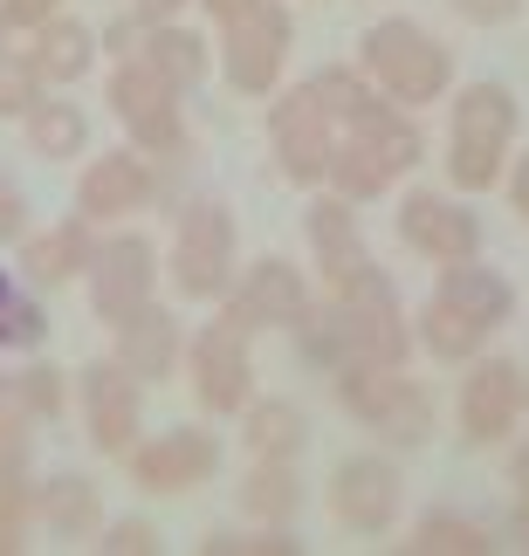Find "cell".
I'll return each mask as SVG.
<instances>
[{
    "mask_svg": "<svg viewBox=\"0 0 529 556\" xmlns=\"http://www.w3.org/2000/svg\"><path fill=\"white\" fill-rule=\"evenodd\" d=\"M289 337H295V351H303V365L324 371V378L337 365H392V371H406L413 351H419L413 344V316L399 303L386 268H365L351 289H324L316 309Z\"/></svg>",
    "mask_w": 529,
    "mask_h": 556,
    "instance_id": "obj_1",
    "label": "cell"
},
{
    "mask_svg": "<svg viewBox=\"0 0 529 556\" xmlns=\"http://www.w3.org/2000/svg\"><path fill=\"white\" fill-rule=\"evenodd\" d=\"M357 70L378 83V97L406 103V111L448 103V90H454V49L427 28V21H413V14L371 21L365 41H357Z\"/></svg>",
    "mask_w": 529,
    "mask_h": 556,
    "instance_id": "obj_2",
    "label": "cell"
},
{
    "mask_svg": "<svg viewBox=\"0 0 529 556\" xmlns=\"http://www.w3.org/2000/svg\"><path fill=\"white\" fill-rule=\"evenodd\" d=\"M516 97L509 83H461L448 103V186L454 192H489L509 173V144H516Z\"/></svg>",
    "mask_w": 529,
    "mask_h": 556,
    "instance_id": "obj_3",
    "label": "cell"
},
{
    "mask_svg": "<svg viewBox=\"0 0 529 556\" xmlns=\"http://www.w3.org/2000/svg\"><path fill=\"white\" fill-rule=\"evenodd\" d=\"M103 103H111V117L124 124V138H131L152 165H186V159H193V124H186V97L152 70V62H138V55L111 62Z\"/></svg>",
    "mask_w": 529,
    "mask_h": 556,
    "instance_id": "obj_4",
    "label": "cell"
},
{
    "mask_svg": "<svg viewBox=\"0 0 529 556\" xmlns=\"http://www.w3.org/2000/svg\"><path fill=\"white\" fill-rule=\"evenodd\" d=\"M235 254H241V233H235V213L221 200H186L173 213V248H165V282L179 289V303H221L235 289Z\"/></svg>",
    "mask_w": 529,
    "mask_h": 556,
    "instance_id": "obj_5",
    "label": "cell"
},
{
    "mask_svg": "<svg viewBox=\"0 0 529 556\" xmlns=\"http://www.w3.org/2000/svg\"><path fill=\"white\" fill-rule=\"evenodd\" d=\"M289 49H295L289 0H255V8H241L235 21H221V41H214L227 90H241V97H275L282 90Z\"/></svg>",
    "mask_w": 529,
    "mask_h": 556,
    "instance_id": "obj_6",
    "label": "cell"
},
{
    "mask_svg": "<svg viewBox=\"0 0 529 556\" xmlns=\"http://www.w3.org/2000/svg\"><path fill=\"white\" fill-rule=\"evenodd\" d=\"M268 159L289 186H303V192L324 186L330 159H337V117L324 111V97L310 90V76L268 97Z\"/></svg>",
    "mask_w": 529,
    "mask_h": 556,
    "instance_id": "obj_7",
    "label": "cell"
},
{
    "mask_svg": "<svg viewBox=\"0 0 529 556\" xmlns=\"http://www.w3.org/2000/svg\"><path fill=\"white\" fill-rule=\"evenodd\" d=\"M330 522L344 536H392L399 516H406V475H399L392 446H371V454H344L330 467Z\"/></svg>",
    "mask_w": 529,
    "mask_h": 556,
    "instance_id": "obj_8",
    "label": "cell"
},
{
    "mask_svg": "<svg viewBox=\"0 0 529 556\" xmlns=\"http://www.w3.org/2000/svg\"><path fill=\"white\" fill-rule=\"evenodd\" d=\"M186 384L206 419H241V405L255 399V337L227 316L200 324L186 337Z\"/></svg>",
    "mask_w": 529,
    "mask_h": 556,
    "instance_id": "obj_9",
    "label": "cell"
},
{
    "mask_svg": "<svg viewBox=\"0 0 529 556\" xmlns=\"http://www.w3.org/2000/svg\"><path fill=\"white\" fill-rule=\"evenodd\" d=\"M83 282H90V309L103 316V324H124L131 309H144L159 295L165 254H159L152 233L111 227V233H97V254H90V268H83Z\"/></svg>",
    "mask_w": 529,
    "mask_h": 556,
    "instance_id": "obj_10",
    "label": "cell"
},
{
    "mask_svg": "<svg viewBox=\"0 0 529 556\" xmlns=\"http://www.w3.org/2000/svg\"><path fill=\"white\" fill-rule=\"evenodd\" d=\"M165 192V165H152L138 144H117V152H97L76 173V213L90 227H124L138 213H152Z\"/></svg>",
    "mask_w": 529,
    "mask_h": 556,
    "instance_id": "obj_11",
    "label": "cell"
},
{
    "mask_svg": "<svg viewBox=\"0 0 529 556\" xmlns=\"http://www.w3.org/2000/svg\"><path fill=\"white\" fill-rule=\"evenodd\" d=\"M392 227H399V241H406L419 262H433V268L481 254V213L461 200L454 186H413V192H399Z\"/></svg>",
    "mask_w": 529,
    "mask_h": 556,
    "instance_id": "obj_12",
    "label": "cell"
},
{
    "mask_svg": "<svg viewBox=\"0 0 529 556\" xmlns=\"http://www.w3.org/2000/svg\"><path fill=\"white\" fill-rule=\"evenodd\" d=\"M227 446L214 426H165V433H138V446L124 454V467H131V481L144 488V495H193V488H206L221 475Z\"/></svg>",
    "mask_w": 529,
    "mask_h": 556,
    "instance_id": "obj_13",
    "label": "cell"
},
{
    "mask_svg": "<svg viewBox=\"0 0 529 556\" xmlns=\"http://www.w3.org/2000/svg\"><path fill=\"white\" fill-rule=\"evenodd\" d=\"M461 399H454V426L468 446H509V433L529 413V384H522V365L516 357H468L461 365Z\"/></svg>",
    "mask_w": 529,
    "mask_h": 556,
    "instance_id": "obj_14",
    "label": "cell"
},
{
    "mask_svg": "<svg viewBox=\"0 0 529 556\" xmlns=\"http://www.w3.org/2000/svg\"><path fill=\"white\" fill-rule=\"evenodd\" d=\"M310 309H316V282H310L295 262H282V254H262V262L241 268L235 289L221 295V316H227V324H241L248 337H262V330H295Z\"/></svg>",
    "mask_w": 529,
    "mask_h": 556,
    "instance_id": "obj_15",
    "label": "cell"
},
{
    "mask_svg": "<svg viewBox=\"0 0 529 556\" xmlns=\"http://www.w3.org/2000/svg\"><path fill=\"white\" fill-rule=\"evenodd\" d=\"M76 413H83V433H90L97 454L124 460L144 433V384L117 365V357H90L76 371Z\"/></svg>",
    "mask_w": 529,
    "mask_h": 556,
    "instance_id": "obj_16",
    "label": "cell"
},
{
    "mask_svg": "<svg viewBox=\"0 0 529 556\" xmlns=\"http://www.w3.org/2000/svg\"><path fill=\"white\" fill-rule=\"evenodd\" d=\"M303 233H310V262H316V282L324 289H351L365 268H378L365 227H357V206L344 200V192L316 186L310 206H303Z\"/></svg>",
    "mask_w": 529,
    "mask_h": 556,
    "instance_id": "obj_17",
    "label": "cell"
},
{
    "mask_svg": "<svg viewBox=\"0 0 529 556\" xmlns=\"http://www.w3.org/2000/svg\"><path fill=\"white\" fill-rule=\"evenodd\" d=\"M111 357L138 384H165V378H179V365H186V324L152 295V303L131 309L124 324H111Z\"/></svg>",
    "mask_w": 529,
    "mask_h": 556,
    "instance_id": "obj_18",
    "label": "cell"
},
{
    "mask_svg": "<svg viewBox=\"0 0 529 556\" xmlns=\"http://www.w3.org/2000/svg\"><path fill=\"white\" fill-rule=\"evenodd\" d=\"M97 233L83 213H62L55 227H35V233H21L14 241V275L28 289H62V282H83V268H90V254H97Z\"/></svg>",
    "mask_w": 529,
    "mask_h": 556,
    "instance_id": "obj_19",
    "label": "cell"
},
{
    "mask_svg": "<svg viewBox=\"0 0 529 556\" xmlns=\"http://www.w3.org/2000/svg\"><path fill=\"white\" fill-rule=\"evenodd\" d=\"M433 295H440V303H454L461 316H468V324H481L489 337L516 316V282H509L502 268H489L481 254H468V262H448V268H440V275H433Z\"/></svg>",
    "mask_w": 529,
    "mask_h": 556,
    "instance_id": "obj_20",
    "label": "cell"
},
{
    "mask_svg": "<svg viewBox=\"0 0 529 556\" xmlns=\"http://www.w3.org/2000/svg\"><path fill=\"white\" fill-rule=\"evenodd\" d=\"M97 55H103L97 49V28H90V21H76L70 8L49 14L41 28H28V62L41 70L49 90H76V83L97 70Z\"/></svg>",
    "mask_w": 529,
    "mask_h": 556,
    "instance_id": "obj_21",
    "label": "cell"
},
{
    "mask_svg": "<svg viewBox=\"0 0 529 556\" xmlns=\"http://www.w3.org/2000/svg\"><path fill=\"white\" fill-rule=\"evenodd\" d=\"M35 529L55 543H83V536H103V495L90 475H49L35 481Z\"/></svg>",
    "mask_w": 529,
    "mask_h": 556,
    "instance_id": "obj_22",
    "label": "cell"
},
{
    "mask_svg": "<svg viewBox=\"0 0 529 556\" xmlns=\"http://www.w3.org/2000/svg\"><path fill=\"white\" fill-rule=\"evenodd\" d=\"M138 62H152V70L173 83L179 97H193L200 83H206V70H214V41H206L193 21H152L144 28V49H138Z\"/></svg>",
    "mask_w": 529,
    "mask_h": 556,
    "instance_id": "obj_23",
    "label": "cell"
},
{
    "mask_svg": "<svg viewBox=\"0 0 529 556\" xmlns=\"http://www.w3.org/2000/svg\"><path fill=\"white\" fill-rule=\"evenodd\" d=\"M21 138H28V152H35V159L70 165V159L90 152V111H83L70 90H41V97H35V111L21 117Z\"/></svg>",
    "mask_w": 529,
    "mask_h": 556,
    "instance_id": "obj_24",
    "label": "cell"
},
{
    "mask_svg": "<svg viewBox=\"0 0 529 556\" xmlns=\"http://www.w3.org/2000/svg\"><path fill=\"white\" fill-rule=\"evenodd\" d=\"M241 508H248V522H262V529H289L295 508H303V475H295V454H255V460H248Z\"/></svg>",
    "mask_w": 529,
    "mask_h": 556,
    "instance_id": "obj_25",
    "label": "cell"
},
{
    "mask_svg": "<svg viewBox=\"0 0 529 556\" xmlns=\"http://www.w3.org/2000/svg\"><path fill=\"white\" fill-rule=\"evenodd\" d=\"M433 426H440L433 392H427L419 378H399V384H392V399L378 405V419L365 426V433H371L378 446H392V454H419V446L433 440Z\"/></svg>",
    "mask_w": 529,
    "mask_h": 556,
    "instance_id": "obj_26",
    "label": "cell"
},
{
    "mask_svg": "<svg viewBox=\"0 0 529 556\" xmlns=\"http://www.w3.org/2000/svg\"><path fill=\"white\" fill-rule=\"evenodd\" d=\"M413 344L433 357V365H468V357H481L489 351V330L481 324H468L454 303H440V295H427L419 303V316H413Z\"/></svg>",
    "mask_w": 529,
    "mask_h": 556,
    "instance_id": "obj_27",
    "label": "cell"
},
{
    "mask_svg": "<svg viewBox=\"0 0 529 556\" xmlns=\"http://www.w3.org/2000/svg\"><path fill=\"white\" fill-rule=\"evenodd\" d=\"M241 446H248V460L255 454H303L310 446V413L295 399H248L241 405Z\"/></svg>",
    "mask_w": 529,
    "mask_h": 556,
    "instance_id": "obj_28",
    "label": "cell"
},
{
    "mask_svg": "<svg viewBox=\"0 0 529 556\" xmlns=\"http://www.w3.org/2000/svg\"><path fill=\"white\" fill-rule=\"evenodd\" d=\"M324 186H330V192H344L351 206H371V200H386L399 179H392V165L378 159L365 138H351V131H344V138H337V159H330Z\"/></svg>",
    "mask_w": 529,
    "mask_h": 556,
    "instance_id": "obj_29",
    "label": "cell"
},
{
    "mask_svg": "<svg viewBox=\"0 0 529 556\" xmlns=\"http://www.w3.org/2000/svg\"><path fill=\"white\" fill-rule=\"evenodd\" d=\"M8 405H14V413H28L35 426H55L62 413H70V371L28 351V365L8 378Z\"/></svg>",
    "mask_w": 529,
    "mask_h": 556,
    "instance_id": "obj_30",
    "label": "cell"
},
{
    "mask_svg": "<svg viewBox=\"0 0 529 556\" xmlns=\"http://www.w3.org/2000/svg\"><path fill=\"white\" fill-rule=\"evenodd\" d=\"M49 344V309L41 289H28L21 275L0 268V351H41Z\"/></svg>",
    "mask_w": 529,
    "mask_h": 556,
    "instance_id": "obj_31",
    "label": "cell"
},
{
    "mask_svg": "<svg viewBox=\"0 0 529 556\" xmlns=\"http://www.w3.org/2000/svg\"><path fill=\"white\" fill-rule=\"evenodd\" d=\"M310 90L324 97V111L337 117V138H344L351 124H357V117H365L371 103H378V83H371L365 70H357V62H324V70L310 76Z\"/></svg>",
    "mask_w": 529,
    "mask_h": 556,
    "instance_id": "obj_32",
    "label": "cell"
},
{
    "mask_svg": "<svg viewBox=\"0 0 529 556\" xmlns=\"http://www.w3.org/2000/svg\"><path fill=\"white\" fill-rule=\"evenodd\" d=\"M41 90H49V83H41V70L28 62V49H14V41H8V49H0V124H21V117L35 111Z\"/></svg>",
    "mask_w": 529,
    "mask_h": 556,
    "instance_id": "obj_33",
    "label": "cell"
},
{
    "mask_svg": "<svg viewBox=\"0 0 529 556\" xmlns=\"http://www.w3.org/2000/svg\"><path fill=\"white\" fill-rule=\"evenodd\" d=\"M419 549H489V529H481L475 516H461V508H427L413 529Z\"/></svg>",
    "mask_w": 529,
    "mask_h": 556,
    "instance_id": "obj_34",
    "label": "cell"
},
{
    "mask_svg": "<svg viewBox=\"0 0 529 556\" xmlns=\"http://www.w3.org/2000/svg\"><path fill=\"white\" fill-rule=\"evenodd\" d=\"M0 481H35V419L0 405Z\"/></svg>",
    "mask_w": 529,
    "mask_h": 556,
    "instance_id": "obj_35",
    "label": "cell"
},
{
    "mask_svg": "<svg viewBox=\"0 0 529 556\" xmlns=\"http://www.w3.org/2000/svg\"><path fill=\"white\" fill-rule=\"evenodd\" d=\"M35 536V481H0V549Z\"/></svg>",
    "mask_w": 529,
    "mask_h": 556,
    "instance_id": "obj_36",
    "label": "cell"
},
{
    "mask_svg": "<svg viewBox=\"0 0 529 556\" xmlns=\"http://www.w3.org/2000/svg\"><path fill=\"white\" fill-rule=\"evenodd\" d=\"M144 28H152V21H144V14L131 8V14H117V21H111V28H103V35H97V49H103V55H111V62H124V55H138V49H144Z\"/></svg>",
    "mask_w": 529,
    "mask_h": 556,
    "instance_id": "obj_37",
    "label": "cell"
},
{
    "mask_svg": "<svg viewBox=\"0 0 529 556\" xmlns=\"http://www.w3.org/2000/svg\"><path fill=\"white\" fill-rule=\"evenodd\" d=\"M448 8L468 21V28H509V21L529 8V0H448Z\"/></svg>",
    "mask_w": 529,
    "mask_h": 556,
    "instance_id": "obj_38",
    "label": "cell"
},
{
    "mask_svg": "<svg viewBox=\"0 0 529 556\" xmlns=\"http://www.w3.org/2000/svg\"><path fill=\"white\" fill-rule=\"evenodd\" d=\"M28 233V192L14 186V173H0V248H14Z\"/></svg>",
    "mask_w": 529,
    "mask_h": 556,
    "instance_id": "obj_39",
    "label": "cell"
},
{
    "mask_svg": "<svg viewBox=\"0 0 529 556\" xmlns=\"http://www.w3.org/2000/svg\"><path fill=\"white\" fill-rule=\"evenodd\" d=\"M103 543H111V549H152L159 529L144 522V516H124V522H103Z\"/></svg>",
    "mask_w": 529,
    "mask_h": 556,
    "instance_id": "obj_40",
    "label": "cell"
},
{
    "mask_svg": "<svg viewBox=\"0 0 529 556\" xmlns=\"http://www.w3.org/2000/svg\"><path fill=\"white\" fill-rule=\"evenodd\" d=\"M70 0H0V14L14 21V35H28V28H41L49 14H62Z\"/></svg>",
    "mask_w": 529,
    "mask_h": 556,
    "instance_id": "obj_41",
    "label": "cell"
},
{
    "mask_svg": "<svg viewBox=\"0 0 529 556\" xmlns=\"http://www.w3.org/2000/svg\"><path fill=\"white\" fill-rule=\"evenodd\" d=\"M502 179H509V206H516V220H529V152H522Z\"/></svg>",
    "mask_w": 529,
    "mask_h": 556,
    "instance_id": "obj_42",
    "label": "cell"
},
{
    "mask_svg": "<svg viewBox=\"0 0 529 556\" xmlns=\"http://www.w3.org/2000/svg\"><path fill=\"white\" fill-rule=\"evenodd\" d=\"M502 536H509L516 549H529V495L509 502V516H502Z\"/></svg>",
    "mask_w": 529,
    "mask_h": 556,
    "instance_id": "obj_43",
    "label": "cell"
},
{
    "mask_svg": "<svg viewBox=\"0 0 529 556\" xmlns=\"http://www.w3.org/2000/svg\"><path fill=\"white\" fill-rule=\"evenodd\" d=\"M509 488H516V495H529V433L509 440Z\"/></svg>",
    "mask_w": 529,
    "mask_h": 556,
    "instance_id": "obj_44",
    "label": "cell"
},
{
    "mask_svg": "<svg viewBox=\"0 0 529 556\" xmlns=\"http://www.w3.org/2000/svg\"><path fill=\"white\" fill-rule=\"evenodd\" d=\"M241 8H255V0H200V14L214 21V28H221V21H235Z\"/></svg>",
    "mask_w": 529,
    "mask_h": 556,
    "instance_id": "obj_45",
    "label": "cell"
},
{
    "mask_svg": "<svg viewBox=\"0 0 529 556\" xmlns=\"http://www.w3.org/2000/svg\"><path fill=\"white\" fill-rule=\"evenodd\" d=\"M131 8H138L144 21H173V14H186V0H131Z\"/></svg>",
    "mask_w": 529,
    "mask_h": 556,
    "instance_id": "obj_46",
    "label": "cell"
},
{
    "mask_svg": "<svg viewBox=\"0 0 529 556\" xmlns=\"http://www.w3.org/2000/svg\"><path fill=\"white\" fill-rule=\"evenodd\" d=\"M8 41H14V21H8V14H0V49H8Z\"/></svg>",
    "mask_w": 529,
    "mask_h": 556,
    "instance_id": "obj_47",
    "label": "cell"
},
{
    "mask_svg": "<svg viewBox=\"0 0 529 556\" xmlns=\"http://www.w3.org/2000/svg\"><path fill=\"white\" fill-rule=\"evenodd\" d=\"M522 384H529V365H522Z\"/></svg>",
    "mask_w": 529,
    "mask_h": 556,
    "instance_id": "obj_48",
    "label": "cell"
}]
</instances>
